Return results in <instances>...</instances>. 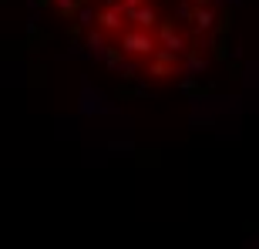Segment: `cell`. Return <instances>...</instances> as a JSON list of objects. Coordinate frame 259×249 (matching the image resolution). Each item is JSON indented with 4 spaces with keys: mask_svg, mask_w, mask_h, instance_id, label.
<instances>
[]
</instances>
